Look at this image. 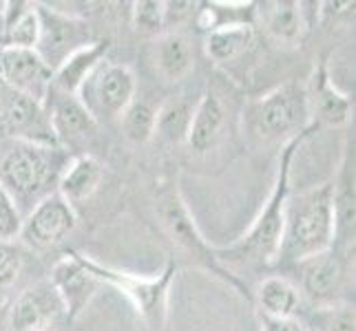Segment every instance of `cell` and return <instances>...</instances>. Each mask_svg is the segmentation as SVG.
<instances>
[{"instance_id":"cell-1","label":"cell","mask_w":356,"mask_h":331,"mask_svg":"<svg viewBox=\"0 0 356 331\" xmlns=\"http://www.w3.org/2000/svg\"><path fill=\"white\" fill-rule=\"evenodd\" d=\"M334 183L325 181L288 197L277 263L294 267L334 248Z\"/></svg>"},{"instance_id":"cell-2","label":"cell","mask_w":356,"mask_h":331,"mask_svg":"<svg viewBox=\"0 0 356 331\" xmlns=\"http://www.w3.org/2000/svg\"><path fill=\"white\" fill-rule=\"evenodd\" d=\"M303 135L292 137L279 157V170H277V179L270 197L266 201L264 212L257 217L252 228L245 232V237H241L237 243H232L230 248L224 250H215L217 261H228V263H245V261H254V263H264V265H273L277 263V254H279V245H281V235H284V212H286V201L290 197V170H292V159L294 153L299 151Z\"/></svg>"},{"instance_id":"cell-3","label":"cell","mask_w":356,"mask_h":331,"mask_svg":"<svg viewBox=\"0 0 356 331\" xmlns=\"http://www.w3.org/2000/svg\"><path fill=\"white\" fill-rule=\"evenodd\" d=\"M65 166L67 164L60 162L58 146L14 142L0 162V186L20 210V203L35 205L51 194L49 186L58 183Z\"/></svg>"},{"instance_id":"cell-4","label":"cell","mask_w":356,"mask_h":331,"mask_svg":"<svg viewBox=\"0 0 356 331\" xmlns=\"http://www.w3.org/2000/svg\"><path fill=\"white\" fill-rule=\"evenodd\" d=\"M80 263L87 267V272L104 283L118 287L138 309L146 331H166L168 323V287L177 274V265L170 261L166 269L155 278H140L127 272H118L106 265L87 259L84 254H78Z\"/></svg>"},{"instance_id":"cell-5","label":"cell","mask_w":356,"mask_h":331,"mask_svg":"<svg viewBox=\"0 0 356 331\" xmlns=\"http://www.w3.org/2000/svg\"><path fill=\"white\" fill-rule=\"evenodd\" d=\"M310 119L308 91L299 84H281L275 91L257 100L250 108V121L254 133L264 139H277L281 135L305 133Z\"/></svg>"},{"instance_id":"cell-6","label":"cell","mask_w":356,"mask_h":331,"mask_svg":"<svg viewBox=\"0 0 356 331\" xmlns=\"http://www.w3.org/2000/svg\"><path fill=\"white\" fill-rule=\"evenodd\" d=\"M157 217H159V223L166 230V235L173 239L184 252H188L191 256H195L202 265H206L208 269H213L215 274H219L224 280L232 287H237L243 296H248L245 294V287L239 283V280L230 278V274L222 267V263L217 261V254L215 250L208 245L202 235L197 226H195V221L191 219L188 214V207L184 203L181 194L177 190V183H168V186H162L157 190Z\"/></svg>"},{"instance_id":"cell-7","label":"cell","mask_w":356,"mask_h":331,"mask_svg":"<svg viewBox=\"0 0 356 331\" xmlns=\"http://www.w3.org/2000/svg\"><path fill=\"white\" fill-rule=\"evenodd\" d=\"M35 14H38V42L33 51L42 58V62L56 71L67 58H71L82 46H87L91 40L89 24L76 18L63 14L58 9H49L47 5L35 3Z\"/></svg>"},{"instance_id":"cell-8","label":"cell","mask_w":356,"mask_h":331,"mask_svg":"<svg viewBox=\"0 0 356 331\" xmlns=\"http://www.w3.org/2000/svg\"><path fill=\"white\" fill-rule=\"evenodd\" d=\"M135 89L138 82L127 65L102 62L82 84L78 97L93 117L106 115L113 119L124 113L135 100Z\"/></svg>"},{"instance_id":"cell-9","label":"cell","mask_w":356,"mask_h":331,"mask_svg":"<svg viewBox=\"0 0 356 331\" xmlns=\"http://www.w3.org/2000/svg\"><path fill=\"white\" fill-rule=\"evenodd\" d=\"M0 133L16 142L58 146L49 124L47 106L29 95L9 89L3 82H0Z\"/></svg>"},{"instance_id":"cell-10","label":"cell","mask_w":356,"mask_h":331,"mask_svg":"<svg viewBox=\"0 0 356 331\" xmlns=\"http://www.w3.org/2000/svg\"><path fill=\"white\" fill-rule=\"evenodd\" d=\"M76 223L78 217L73 212V205H69L58 192H51L35 203L29 214L22 219L18 237L33 250H49L63 243Z\"/></svg>"},{"instance_id":"cell-11","label":"cell","mask_w":356,"mask_h":331,"mask_svg":"<svg viewBox=\"0 0 356 331\" xmlns=\"http://www.w3.org/2000/svg\"><path fill=\"white\" fill-rule=\"evenodd\" d=\"M348 256V252L330 248L323 254L294 265L301 269V296L314 303L316 307H327V305L341 303V291L346 287L350 274Z\"/></svg>"},{"instance_id":"cell-12","label":"cell","mask_w":356,"mask_h":331,"mask_svg":"<svg viewBox=\"0 0 356 331\" xmlns=\"http://www.w3.org/2000/svg\"><path fill=\"white\" fill-rule=\"evenodd\" d=\"M0 82L44 104L54 87V71L33 49H0Z\"/></svg>"},{"instance_id":"cell-13","label":"cell","mask_w":356,"mask_h":331,"mask_svg":"<svg viewBox=\"0 0 356 331\" xmlns=\"http://www.w3.org/2000/svg\"><path fill=\"white\" fill-rule=\"evenodd\" d=\"M44 106L58 144H80L97 133V119L80 102L78 95H69L51 87Z\"/></svg>"},{"instance_id":"cell-14","label":"cell","mask_w":356,"mask_h":331,"mask_svg":"<svg viewBox=\"0 0 356 331\" xmlns=\"http://www.w3.org/2000/svg\"><path fill=\"white\" fill-rule=\"evenodd\" d=\"M65 312L51 283H38L24 289L11 305L9 323L14 331H49L56 318Z\"/></svg>"},{"instance_id":"cell-15","label":"cell","mask_w":356,"mask_h":331,"mask_svg":"<svg viewBox=\"0 0 356 331\" xmlns=\"http://www.w3.org/2000/svg\"><path fill=\"white\" fill-rule=\"evenodd\" d=\"M49 283L58 291L60 300L65 305L67 316L76 318L91 300L93 291L97 287V278H93L87 272V267L80 263L78 252H69L65 259H60L56 263Z\"/></svg>"},{"instance_id":"cell-16","label":"cell","mask_w":356,"mask_h":331,"mask_svg":"<svg viewBox=\"0 0 356 331\" xmlns=\"http://www.w3.org/2000/svg\"><path fill=\"white\" fill-rule=\"evenodd\" d=\"M226 121H228L226 106L217 97V93L206 91L200 97L197 106H195L188 135H186V144L195 153H208L222 142Z\"/></svg>"},{"instance_id":"cell-17","label":"cell","mask_w":356,"mask_h":331,"mask_svg":"<svg viewBox=\"0 0 356 331\" xmlns=\"http://www.w3.org/2000/svg\"><path fill=\"white\" fill-rule=\"evenodd\" d=\"M153 65L166 82H181L195 67V51L186 33L164 31L153 42Z\"/></svg>"},{"instance_id":"cell-18","label":"cell","mask_w":356,"mask_h":331,"mask_svg":"<svg viewBox=\"0 0 356 331\" xmlns=\"http://www.w3.org/2000/svg\"><path fill=\"white\" fill-rule=\"evenodd\" d=\"M308 102L310 113H314L327 126H343L352 115V100L337 89L325 62L314 69L312 93H308Z\"/></svg>"},{"instance_id":"cell-19","label":"cell","mask_w":356,"mask_h":331,"mask_svg":"<svg viewBox=\"0 0 356 331\" xmlns=\"http://www.w3.org/2000/svg\"><path fill=\"white\" fill-rule=\"evenodd\" d=\"M38 14L33 3H5L0 9V49H35Z\"/></svg>"},{"instance_id":"cell-20","label":"cell","mask_w":356,"mask_h":331,"mask_svg":"<svg viewBox=\"0 0 356 331\" xmlns=\"http://www.w3.org/2000/svg\"><path fill=\"white\" fill-rule=\"evenodd\" d=\"M261 16L264 29L270 38L284 44H297L303 31L308 29L303 3L294 0H275V3H264L261 9H254Z\"/></svg>"},{"instance_id":"cell-21","label":"cell","mask_w":356,"mask_h":331,"mask_svg":"<svg viewBox=\"0 0 356 331\" xmlns=\"http://www.w3.org/2000/svg\"><path fill=\"white\" fill-rule=\"evenodd\" d=\"M106 51H108V40H93L87 46H82L80 51L67 58L60 65V69L54 71V89L69 95H78L82 84L104 62Z\"/></svg>"},{"instance_id":"cell-22","label":"cell","mask_w":356,"mask_h":331,"mask_svg":"<svg viewBox=\"0 0 356 331\" xmlns=\"http://www.w3.org/2000/svg\"><path fill=\"white\" fill-rule=\"evenodd\" d=\"M102 164L91 155H80L65 166L58 179V194L69 205L89 199L102 181Z\"/></svg>"},{"instance_id":"cell-23","label":"cell","mask_w":356,"mask_h":331,"mask_svg":"<svg viewBox=\"0 0 356 331\" xmlns=\"http://www.w3.org/2000/svg\"><path fill=\"white\" fill-rule=\"evenodd\" d=\"M254 42V31L250 22H232L217 27L206 33V56L217 65L230 62V60L245 53Z\"/></svg>"},{"instance_id":"cell-24","label":"cell","mask_w":356,"mask_h":331,"mask_svg":"<svg viewBox=\"0 0 356 331\" xmlns=\"http://www.w3.org/2000/svg\"><path fill=\"white\" fill-rule=\"evenodd\" d=\"M257 303L264 316L290 318L297 314L301 305L299 287L284 276H268L257 289Z\"/></svg>"},{"instance_id":"cell-25","label":"cell","mask_w":356,"mask_h":331,"mask_svg":"<svg viewBox=\"0 0 356 331\" xmlns=\"http://www.w3.org/2000/svg\"><path fill=\"white\" fill-rule=\"evenodd\" d=\"M193 113H195V106L188 100H184V97H173V100L164 102L157 108L153 137H159L168 144L186 142Z\"/></svg>"},{"instance_id":"cell-26","label":"cell","mask_w":356,"mask_h":331,"mask_svg":"<svg viewBox=\"0 0 356 331\" xmlns=\"http://www.w3.org/2000/svg\"><path fill=\"white\" fill-rule=\"evenodd\" d=\"M155 117L157 110L142 100H133L124 113L120 115V124L124 137L133 144H146L155 135Z\"/></svg>"},{"instance_id":"cell-27","label":"cell","mask_w":356,"mask_h":331,"mask_svg":"<svg viewBox=\"0 0 356 331\" xmlns=\"http://www.w3.org/2000/svg\"><path fill=\"white\" fill-rule=\"evenodd\" d=\"M310 331H354V305L337 303L316 307Z\"/></svg>"},{"instance_id":"cell-28","label":"cell","mask_w":356,"mask_h":331,"mask_svg":"<svg viewBox=\"0 0 356 331\" xmlns=\"http://www.w3.org/2000/svg\"><path fill=\"white\" fill-rule=\"evenodd\" d=\"M133 27L146 35H159L166 27V5L157 0H142L133 5Z\"/></svg>"},{"instance_id":"cell-29","label":"cell","mask_w":356,"mask_h":331,"mask_svg":"<svg viewBox=\"0 0 356 331\" xmlns=\"http://www.w3.org/2000/svg\"><path fill=\"white\" fill-rule=\"evenodd\" d=\"M24 256L22 250L11 241H0V289L16 283L22 272Z\"/></svg>"},{"instance_id":"cell-30","label":"cell","mask_w":356,"mask_h":331,"mask_svg":"<svg viewBox=\"0 0 356 331\" xmlns=\"http://www.w3.org/2000/svg\"><path fill=\"white\" fill-rule=\"evenodd\" d=\"M22 226V214L16 207L14 199L9 197L7 190L0 186V241H11L18 237Z\"/></svg>"},{"instance_id":"cell-31","label":"cell","mask_w":356,"mask_h":331,"mask_svg":"<svg viewBox=\"0 0 356 331\" xmlns=\"http://www.w3.org/2000/svg\"><path fill=\"white\" fill-rule=\"evenodd\" d=\"M261 329L264 331H308L303 327L299 318H273V316H264L261 314Z\"/></svg>"},{"instance_id":"cell-32","label":"cell","mask_w":356,"mask_h":331,"mask_svg":"<svg viewBox=\"0 0 356 331\" xmlns=\"http://www.w3.org/2000/svg\"><path fill=\"white\" fill-rule=\"evenodd\" d=\"M49 331H54V329H49Z\"/></svg>"},{"instance_id":"cell-33","label":"cell","mask_w":356,"mask_h":331,"mask_svg":"<svg viewBox=\"0 0 356 331\" xmlns=\"http://www.w3.org/2000/svg\"><path fill=\"white\" fill-rule=\"evenodd\" d=\"M308 331H310V329H308Z\"/></svg>"}]
</instances>
